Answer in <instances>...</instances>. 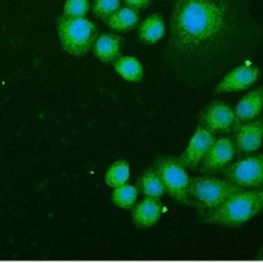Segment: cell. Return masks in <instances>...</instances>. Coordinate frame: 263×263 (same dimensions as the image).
<instances>
[{
  "mask_svg": "<svg viewBox=\"0 0 263 263\" xmlns=\"http://www.w3.org/2000/svg\"><path fill=\"white\" fill-rule=\"evenodd\" d=\"M233 0H176L171 17V43L194 53L217 41L229 27Z\"/></svg>",
  "mask_w": 263,
  "mask_h": 263,
  "instance_id": "cell-1",
  "label": "cell"
},
{
  "mask_svg": "<svg viewBox=\"0 0 263 263\" xmlns=\"http://www.w3.org/2000/svg\"><path fill=\"white\" fill-rule=\"evenodd\" d=\"M263 210V188L241 190L227 198L217 208L203 212L206 224L235 227L240 226Z\"/></svg>",
  "mask_w": 263,
  "mask_h": 263,
  "instance_id": "cell-2",
  "label": "cell"
},
{
  "mask_svg": "<svg viewBox=\"0 0 263 263\" xmlns=\"http://www.w3.org/2000/svg\"><path fill=\"white\" fill-rule=\"evenodd\" d=\"M57 32L63 49L74 57L87 54L99 36V29L92 21L65 14L57 20Z\"/></svg>",
  "mask_w": 263,
  "mask_h": 263,
  "instance_id": "cell-3",
  "label": "cell"
},
{
  "mask_svg": "<svg viewBox=\"0 0 263 263\" xmlns=\"http://www.w3.org/2000/svg\"><path fill=\"white\" fill-rule=\"evenodd\" d=\"M243 189L226 178L210 175L193 177L190 178L189 205L201 210L202 213L211 211Z\"/></svg>",
  "mask_w": 263,
  "mask_h": 263,
  "instance_id": "cell-4",
  "label": "cell"
},
{
  "mask_svg": "<svg viewBox=\"0 0 263 263\" xmlns=\"http://www.w3.org/2000/svg\"><path fill=\"white\" fill-rule=\"evenodd\" d=\"M153 167L161 180L165 193L175 201L189 205L190 177L179 159L174 156H159L155 159Z\"/></svg>",
  "mask_w": 263,
  "mask_h": 263,
  "instance_id": "cell-5",
  "label": "cell"
},
{
  "mask_svg": "<svg viewBox=\"0 0 263 263\" xmlns=\"http://www.w3.org/2000/svg\"><path fill=\"white\" fill-rule=\"evenodd\" d=\"M224 178L242 188H263V153L242 157L221 171Z\"/></svg>",
  "mask_w": 263,
  "mask_h": 263,
  "instance_id": "cell-6",
  "label": "cell"
},
{
  "mask_svg": "<svg viewBox=\"0 0 263 263\" xmlns=\"http://www.w3.org/2000/svg\"><path fill=\"white\" fill-rule=\"evenodd\" d=\"M239 123L234 109L223 102H215L204 108L200 115V125L215 134L232 132Z\"/></svg>",
  "mask_w": 263,
  "mask_h": 263,
  "instance_id": "cell-7",
  "label": "cell"
},
{
  "mask_svg": "<svg viewBox=\"0 0 263 263\" xmlns=\"http://www.w3.org/2000/svg\"><path fill=\"white\" fill-rule=\"evenodd\" d=\"M236 148L230 136L215 139L205 156L199 164V171L205 174L221 172L231 163Z\"/></svg>",
  "mask_w": 263,
  "mask_h": 263,
  "instance_id": "cell-8",
  "label": "cell"
},
{
  "mask_svg": "<svg viewBox=\"0 0 263 263\" xmlns=\"http://www.w3.org/2000/svg\"><path fill=\"white\" fill-rule=\"evenodd\" d=\"M215 139V135L204 126H197L185 150L178 157L181 164L189 170H195L199 166Z\"/></svg>",
  "mask_w": 263,
  "mask_h": 263,
  "instance_id": "cell-9",
  "label": "cell"
},
{
  "mask_svg": "<svg viewBox=\"0 0 263 263\" xmlns=\"http://www.w3.org/2000/svg\"><path fill=\"white\" fill-rule=\"evenodd\" d=\"M233 132V141L239 152L257 151L263 143V117L239 122Z\"/></svg>",
  "mask_w": 263,
  "mask_h": 263,
  "instance_id": "cell-10",
  "label": "cell"
},
{
  "mask_svg": "<svg viewBox=\"0 0 263 263\" xmlns=\"http://www.w3.org/2000/svg\"><path fill=\"white\" fill-rule=\"evenodd\" d=\"M260 70L251 64L240 65L229 73L216 86L217 92H234L251 87L259 78Z\"/></svg>",
  "mask_w": 263,
  "mask_h": 263,
  "instance_id": "cell-11",
  "label": "cell"
},
{
  "mask_svg": "<svg viewBox=\"0 0 263 263\" xmlns=\"http://www.w3.org/2000/svg\"><path fill=\"white\" fill-rule=\"evenodd\" d=\"M132 219L138 228H149L156 224L163 213L159 198L145 197L132 209Z\"/></svg>",
  "mask_w": 263,
  "mask_h": 263,
  "instance_id": "cell-12",
  "label": "cell"
},
{
  "mask_svg": "<svg viewBox=\"0 0 263 263\" xmlns=\"http://www.w3.org/2000/svg\"><path fill=\"white\" fill-rule=\"evenodd\" d=\"M263 110V86L245 95L234 108V113L239 122L255 119Z\"/></svg>",
  "mask_w": 263,
  "mask_h": 263,
  "instance_id": "cell-13",
  "label": "cell"
},
{
  "mask_svg": "<svg viewBox=\"0 0 263 263\" xmlns=\"http://www.w3.org/2000/svg\"><path fill=\"white\" fill-rule=\"evenodd\" d=\"M122 38L114 33H104L97 37L91 50L103 63L113 62L120 55Z\"/></svg>",
  "mask_w": 263,
  "mask_h": 263,
  "instance_id": "cell-14",
  "label": "cell"
},
{
  "mask_svg": "<svg viewBox=\"0 0 263 263\" xmlns=\"http://www.w3.org/2000/svg\"><path fill=\"white\" fill-rule=\"evenodd\" d=\"M165 33V24L160 13H152L138 25V38L144 44H155Z\"/></svg>",
  "mask_w": 263,
  "mask_h": 263,
  "instance_id": "cell-15",
  "label": "cell"
},
{
  "mask_svg": "<svg viewBox=\"0 0 263 263\" xmlns=\"http://www.w3.org/2000/svg\"><path fill=\"white\" fill-rule=\"evenodd\" d=\"M139 10L124 5L120 6L114 13H112L105 23L110 29L122 33L135 29L139 25Z\"/></svg>",
  "mask_w": 263,
  "mask_h": 263,
  "instance_id": "cell-16",
  "label": "cell"
},
{
  "mask_svg": "<svg viewBox=\"0 0 263 263\" xmlns=\"http://www.w3.org/2000/svg\"><path fill=\"white\" fill-rule=\"evenodd\" d=\"M112 64L117 74L127 81L139 82L144 76L143 66L135 57L119 55L112 62Z\"/></svg>",
  "mask_w": 263,
  "mask_h": 263,
  "instance_id": "cell-17",
  "label": "cell"
},
{
  "mask_svg": "<svg viewBox=\"0 0 263 263\" xmlns=\"http://www.w3.org/2000/svg\"><path fill=\"white\" fill-rule=\"evenodd\" d=\"M138 192L146 197L159 198L165 193L161 180L154 167L147 168L142 173L137 182Z\"/></svg>",
  "mask_w": 263,
  "mask_h": 263,
  "instance_id": "cell-18",
  "label": "cell"
},
{
  "mask_svg": "<svg viewBox=\"0 0 263 263\" xmlns=\"http://www.w3.org/2000/svg\"><path fill=\"white\" fill-rule=\"evenodd\" d=\"M130 175L129 163L124 159H119L111 164L105 175V182L110 187H117L125 184Z\"/></svg>",
  "mask_w": 263,
  "mask_h": 263,
  "instance_id": "cell-19",
  "label": "cell"
},
{
  "mask_svg": "<svg viewBox=\"0 0 263 263\" xmlns=\"http://www.w3.org/2000/svg\"><path fill=\"white\" fill-rule=\"evenodd\" d=\"M137 197H138L137 187L126 183L115 187L111 194L112 202L116 206L124 210L133 209V206L136 203Z\"/></svg>",
  "mask_w": 263,
  "mask_h": 263,
  "instance_id": "cell-20",
  "label": "cell"
},
{
  "mask_svg": "<svg viewBox=\"0 0 263 263\" xmlns=\"http://www.w3.org/2000/svg\"><path fill=\"white\" fill-rule=\"evenodd\" d=\"M121 6V0H95L91 4L92 13L104 22Z\"/></svg>",
  "mask_w": 263,
  "mask_h": 263,
  "instance_id": "cell-21",
  "label": "cell"
},
{
  "mask_svg": "<svg viewBox=\"0 0 263 263\" xmlns=\"http://www.w3.org/2000/svg\"><path fill=\"white\" fill-rule=\"evenodd\" d=\"M89 8V0H66L62 14L68 16H85Z\"/></svg>",
  "mask_w": 263,
  "mask_h": 263,
  "instance_id": "cell-22",
  "label": "cell"
},
{
  "mask_svg": "<svg viewBox=\"0 0 263 263\" xmlns=\"http://www.w3.org/2000/svg\"><path fill=\"white\" fill-rule=\"evenodd\" d=\"M152 0H121L125 5L136 8V9H144L150 5Z\"/></svg>",
  "mask_w": 263,
  "mask_h": 263,
  "instance_id": "cell-23",
  "label": "cell"
},
{
  "mask_svg": "<svg viewBox=\"0 0 263 263\" xmlns=\"http://www.w3.org/2000/svg\"><path fill=\"white\" fill-rule=\"evenodd\" d=\"M259 258L263 259V253H260V254H259Z\"/></svg>",
  "mask_w": 263,
  "mask_h": 263,
  "instance_id": "cell-24",
  "label": "cell"
}]
</instances>
